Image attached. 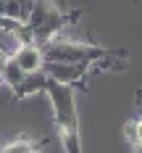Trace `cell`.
<instances>
[{"label":"cell","instance_id":"obj_1","mask_svg":"<svg viewBox=\"0 0 142 153\" xmlns=\"http://www.w3.org/2000/svg\"><path fill=\"white\" fill-rule=\"evenodd\" d=\"M42 61L45 63H92L103 58V50L92 45H82V42H71V40H47L40 45Z\"/></svg>","mask_w":142,"mask_h":153},{"label":"cell","instance_id":"obj_2","mask_svg":"<svg viewBox=\"0 0 142 153\" xmlns=\"http://www.w3.org/2000/svg\"><path fill=\"white\" fill-rule=\"evenodd\" d=\"M45 92L50 95L53 114H55V122L61 127V132H77V108H74V92H71V87L47 79Z\"/></svg>","mask_w":142,"mask_h":153},{"label":"cell","instance_id":"obj_3","mask_svg":"<svg viewBox=\"0 0 142 153\" xmlns=\"http://www.w3.org/2000/svg\"><path fill=\"white\" fill-rule=\"evenodd\" d=\"M87 66L90 63H42V71L47 79H53L58 85H74V82L84 79Z\"/></svg>","mask_w":142,"mask_h":153},{"label":"cell","instance_id":"obj_4","mask_svg":"<svg viewBox=\"0 0 142 153\" xmlns=\"http://www.w3.org/2000/svg\"><path fill=\"white\" fill-rule=\"evenodd\" d=\"M11 61H13L24 74H34V71H40L42 63H45V61H42V53H40V45H34V42H24V45L11 56Z\"/></svg>","mask_w":142,"mask_h":153},{"label":"cell","instance_id":"obj_5","mask_svg":"<svg viewBox=\"0 0 142 153\" xmlns=\"http://www.w3.org/2000/svg\"><path fill=\"white\" fill-rule=\"evenodd\" d=\"M45 82H47V76H45V71L40 69V71H34V74H26L16 87H11V90L16 92V98H26V95H34V92L45 90Z\"/></svg>","mask_w":142,"mask_h":153},{"label":"cell","instance_id":"obj_6","mask_svg":"<svg viewBox=\"0 0 142 153\" xmlns=\"http://www.w3.org/2000/svg\"><path fill=\"white\" fill-rule=\"evenodd\" d=\"M24 76H26V74H24V71H21V69H18L11 58H5V63H3V71H0V82H5L8 87H16V85H18Z\"/></svg>","mask_w":142,"mask_h":153},{"label":"cell","instance_id":"obj_7","mask_svg":"<svg viewBox=\"0 0 142 153\" xmlns=\"http://www.w3.org/2000/svg\"><path fill=\"white\" fill-rule=\"evenodd\" d=\"M124 132H126V140H129V145H132L134 151H140V119L129 122Z\"/></svg>","mask_w":142,"mask_h":153},{"label":"cell","instance_id":"obj_8","mask_svg":"<svg viewBox=\"0 0 142 153\" xmlns=\"http://www.w3.org/2000/svg\"><path fill=\"white\" fill-rule=\"evenodd\" d=\"M3 153H37V151L32 148L29 143H21V140H18V143H13V145H8Z\"/></svg>","mask_w":142,"mask_h":153},{"label":"cell","instance_id":"obj_9","mask_svg":"<svg viewBox=\"0 0 142 153\" xmlns=\"http://www.w3.org/2000/svg\"><path fill=\"white\" fill-rule=\"evenodd\" d=\"M3 63H5V56L0 53V71H3Z\"/></svg>","mask_w":142,"mask_h":153}]
</instances>
